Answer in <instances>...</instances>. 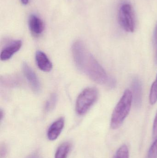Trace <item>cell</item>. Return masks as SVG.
Segmentation results:
<instances>
[{"label": "cell", "mask_w": 157, "mask_h": 158, "mask_svg": "<svg viewBox=\"0 0 157 158\" xmlns=\"http://www.w3.org/2000/svg\"><path fill=\"white\" fill-rule=\"evenodd\" d=\"M56 101H57V96L54 94H52L46 103L45 108V110L46 111H49L53 109L56 105Z\"/></svg>", "instance_id": "obj_14"}, {"label": "cell", "mask_w": 157, "mask_h": 158, "mask_svg": "<svg viewBox=\"0 0 157 158\" xmlns=\"http://www.w3.org/2000/svg\"><path fill=\"white\" fill-rule=\"evenodd\" d=\"M65 125V120L61 118L54 121L49 128L47 136L50 141L56 140L60 136Z\"/></svg>", "instance_id": "obj_7"}, {"label": "cell", "mask_w": 157, "mask_h": 158, "mask_svg": "<svg viewBox=\"0 0 157 158\" xmlns=\"http://www.w3.org/2000/svg\"><path fill=\"white\" fill-rule=\"evenodd\" d=\"M29 158H40V157L37 154H34L31 156H30V157Z\"/></svg>", "instance_id": "obj_20"}, {"label": "cell", "mask_w": 157, "mask_h": 158, "mask_svg": "<svg viewBox=\"0 0 157 158\" xmlns=\"http://www.w3.org/2000/svg\"><path fill=\"white\" fill-rule=\"evenodd\" d=\"M113 158H129V151L126 145H123L118 149Z\"/></svg>", "instance_id": "obj_12"}, {"label": "cell", "mask_w": 157, "mask_h": 158, "mask_svg": "<svg viewBox=\"0 0 157 158\" xmlns=\"http://www.w3.org/2000/svg\"><path fill=\"white\" fill-rule=\"evenodd\" d=\"M7 150H6V146L4 144H1V158H3L6 156Z\"/></svg>", "instance_id": "obj_18"}, {"label": "cell", "mask_w": 157, "mask_h": 158, "mask_svg": "<svg viewBox=\"0 0 157 158\" xmlns=\"http://www.w3.org/2000/svg\"><path fill=\"white\" fill-rule=\"evenodd\" d=\"M118 19L122 27L128 32L134 31L135 23L133 10L131 6L125 3L121 6L118 14Z\"/></svg>", "instance_id": "obj_4"}, {"label": "cell", "mask_w": 157, "mask_h": 158, "mask_svg": "<svg viewBox=\"0 0 157 158\" xmlns=\"http://www.w3.org/2000/svg\"><path fill=\"white\" fill-rule=\"evenodd\" d=\"M23 70L33 91L36 93H38L40 91V83L35 72L26 63L23 64Z\"/></svg>", "instance_id": "obj_6"}, {"label": "cell", "mask_w": 157, "mask_h": 158, "mask_svg": "<svg viewBox=\"0 0 157 158\" xmlns=\"http://www.w3.org/2000/svg\"><path fill=\"white\" fill-rule=\"evenodd\" d=\"M147 158H157V139L150 147Z\"/></svg>", "instance_id": "obj_15"}, {"label": "cell", "mask_w": 157, "mask_h": 158, "mask_svg": "<svg viewBox=\"0 0 157 158\" xmlns=\"http://www.w3.org/2000/svg\"><path fill=\"white\" fill-rule=\"evenodd\" d=\"M71 148V144L69 142L63 143L56 150L54 158H67Z\"/></svg>", "instance_id": "obj_11"}, {"label": "cell", "mask_w": 157, "mask_h": 158, "mask_svg": "<svg viewBox=\"0 0 157 158\" xmlns=\"http://www.w3.org/2000/svg\"><path fill=\"white\" fill-rule=\"evenodd\" d=\"M132 100L131 92L127 89L124 91L112 112L111 121L112 129H118L123 123L131 110Z\"/></svg>", "instance_id": "obj_2"}, {"label": "cell", "mask_w": 157, "mask_h": 158, "mask_svg": "<svg viewBox=\"0 0 157 158\" xmlns=\"http://www.w3.org/2000/svg\"><path fill=\"white\" fill-rule=\"evenodd\" d=\"M28 24L30 32L35 37H38L44 31V22L36 15H30L29 18Z\"/></svg>", "instance_id": "obj_5"}, {"label": "cell", "mask_w": 157, "mask_h": 158, "mask_svg": "<svg viewBox=\"0 0 157 158\" xmlns=\"http://www.w3.org/2000/svg\"><path fill=\"white\" fill-rule=\"evenodd\" d=\"M21 46L22 42L19 40L10 43L2 51L1 60L2 61H6L10 59L15 53L19 51Z\"/></svg>", "instance_id": "obj_8"}, {"label": "cell", "mask_w": 157, "mask_h": 158, "mask_svg": "<svg viewBox=\"0 0 157 158\" xmlns=\"http://www.w3.org/2000/svg\"><path fill=\"white\" fill-rule=\"evenodd\" d=\"M154 40H155V61L156 64H157V24L155 28L154 32Z\"/></svg>", "instance_id": "obj_17"}, {"label": "cell", "mask_w": 157, "mask_h": 158, "mask_svg": "<svg viewBox=\"0 0 157 158\" xmlns=\"http://www.w3.org/2000/svg\"><path fill=\"white\" fill-rule=\"evenodd\" d=\"M132 99L135 107L139 108L142 105V87L141 81L138 78L134 79L132 82Z\"/></svg>", "instance_id": "obj_9"}, {"label": "cell", "mask_w": 157, "mask_h": 158, "mask_svg": "<svg viewBox=\"0 0 157 158\" xmlns=\"http://www.w3.org/2000/svg\"><path fill=\"white\" fill-rule=\"evenodd\" d=\"M20 1H21L22 4L24 5H26L29 2V0H20Z\"/></svg>", "instance_id": "obj_19"}, {"label": "cell", "mask_w": 157, "mask_h": 158, "mask_svg": "<svg viewBox=\"0 0 157 158\" xmlns=\"http://www.w3.org/2000/svg\"><path fill=\"white\" fill-rule=\"evenodd\" d=\"M153 137L155 140L157 139V113L153 124Z\"/></svg>", "instance_id": "obj_16"}, {"label": "cell", "mask_w": 157, "mask_h": 158, "mask_svg": "<svg viewBox=\"0 0 157 158\" xmlns=\"http://www.w3.org/2000/svg\"><path fill=\"white\" fill-rule=\"evenodd\" d=\"M36 62L39 68L44 72H49L52 69L51 61L46 54L41 51H38L36 53Z\"/></svg>", "instance_id": "obj_10"}, {"label": "cell", "mask_w": 157, "mask_h": 158, "mask_svg": "<svg viewBox=\"0 0 157 158\" xmlns=\"http://www.w3.org/2000/svg\"><path fill=\"white\" fill-rule=\"evenodd\" d=\"M98 97V92L95 87L86 88L78 96L76 104V110L79 115H84L95 104Z\"/></svg>", "instance_id": "obj_3"}, {"label": "cell", "mask_w": 157, "mask_h": 158, "mask_svg": "<svg viewBox=\"0 0 157 158\" xmlns=\"http://www.w3.org/2000/svg\"><path fill=\"white\" fill-rule=\"evenodd\" d=\"M149 101L151 105H154L157 101V77L151 87L149 95Z\"/></svg>", "instance_id": "obj_13"}, {"label": "cell", "mask_w": 157, "mask_h": 158, "mask_svg": "<svg viewBox=\"0 0 157 158\" xmlns=\"http://www.w3.org/2000/svg\"><path fill=\"white\" fill-rule=\"evenodd\" d=\"M72 51L75 63L80 71L97 83H108L110 78L106 71L89 52L83 42L76 41L73 44Z\"/></svg>", "instance_id": "obj_1"}]
</instances>
